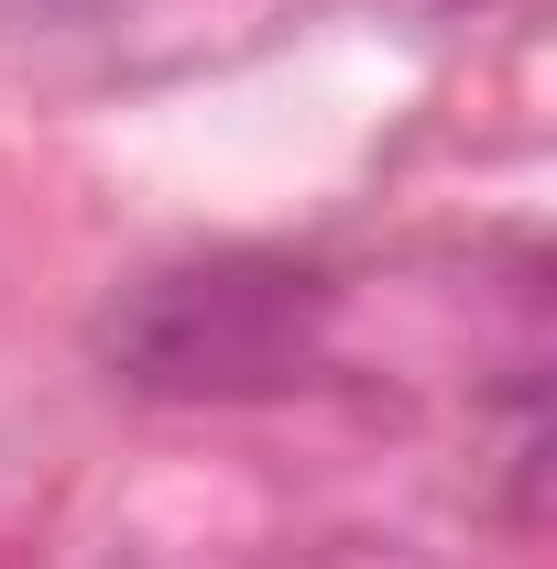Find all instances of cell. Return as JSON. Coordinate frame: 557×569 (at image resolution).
Returning a JSON list of instances; mask_svg holds the SVG:
<instances>
[{
    "label": "cell",
    "instance_id": "1",
    "mask_svg": "<svg viewBox=\"0 0 557 569\" xmlns=\"http://www.w3.org/2000/svg\"><path fill=\"white\" fill-rule=\"evenodd\" d=\"M317 318H328V284L317 274L219 252V263L142 274L132 296L110 307L99 351L121 361L142 395H274V383L306 372Z\"/></svg>",
    "mask_w": 557,
    "mask_h": 569
}]
</instances>
